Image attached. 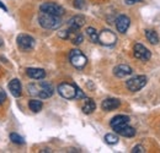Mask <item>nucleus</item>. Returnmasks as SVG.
<instances>
[{
  "mask_svg": "<svg viewBox=\"0 0 160 153\" xmlns=\"http://www.w3.org/2000/svg\"><path fill=\"white\" fill-rule=\"evenodd\" d=\"M28 92L32 96H38L42 99H47L52 97L54 90L51 83L48 82H40V83H33L28 86Z\"/></svg>",
  "mask_w": 160,
  "mask_h": 153,
  "instance_id": "1",
  "label": "nucleus"
},
{
  "mask_svg": "<svg viewBox=\"0 0 160 153\" xmlns=\"http://www.w3.org/2000/svg\"><path fill=\"white\" fill-rule=\"evenodd\" d=\"M38 22H40L41 26L43 28H46V30H57L62 25L60 16L47 14V12H42V11H41L40 16H38Z\"/></svg>",
  "mask_w": 160,
  "mask_h": 153,
  "instance_id": "2",
  "label": "nucleus"
},
{
  "mask_svg": "<svg viewBox=\"0 0 160 153\" xmlns=\"http://www.w3.org/2000/svg\"><path fill=\"white\" fill-rule=\"evenodd\" d=\"M69 60H70L72 65H73L74 67H77V69H82V67L88 64L86 57H85L80 50H78V49H74V50L70 52V54H69Z\"/></svg>",
  "mask_w": 160,
  "mask_h": 153,
  "instance_id": "3",
  "label": "nucleus"
},
{
  "mask_svg": "<svg viewBox=\"0 0 160 153\" xmlns=\"http://www.w3.org/2000/svg\"><path fill=\"white\" fill-rule=\"evenodd\" d=\"M58 93L65 99H74L77 95V86L68 82H63L58 86Z\"/></svg>",
  "mask_w": 160,
  "mask_h": 153,
  "instance_id": "4",
  "label": "nucleus"
},
{
  "mask_svg": "<svg viewBox=\"0 0 160 153\" xmlns=\"http://www.w3.org/2000/svg\"><path fill=\"white\" fill-rule=\"evenodd\" d=\"M100 44L105 45V47H112L116 44L117 42V37L116 35L110 31V30H103L99 33V40H98Z\"/></svg>",
  "mask_w": 160,
  "mask_h": 153,
  "instance_id": "5",
  "label": "nucleus"
},
{
  "mask_svg": "<svg viewBox=\"0 0 160 153\" xmlns=\"http://www.w3.org/2000/svg\"><path fill=\"white\" fill-rule=\"evenodd\" d=\"M147 81H148L147 76L140 75V76H136L133 77V78H131V80H128L127 83H126V86H127V88L131 92H137V91L142 90L147 85Z\"/></svg>",
  "mask_w": 160,
  "mask_h": 153,
  "instance_id": "6",
  "label": "nucleus"
},
{
  "mask_svg": "<svg viewBox=\"0 0 160 153\" xmlns=\"http://www.w3.org/2000/svg\"><path fill=\"white\" fill-rule=\"evenodd\" d=\"M40 10L42 12H47V14H52L57 16H62L64 14V9L59 4H56V2H44L41 5Z\"/></svg>",
  "mask_w": 160,
  "mask_h": 153,
  "instance_id": "7",
  "label": "nucleus"
},
{
  "mask_svg": "<svg viewBox=\"0 0 160 153\" xmlns=\"http://www.w3.org/2000/svg\"><path fill=\"white\" fill-rule=\"evenodd\" d=\"M35 43H36L35 39L32 38L31 36H28V35L21 33L18 37V45H19V48L21 50H31V49H33Z\"/></svg>",
  "mask_w": 160,
  "mask_h": 153,
  "instance_id": "8",
  "label": "nucleus"
},
{
  "mask_svg": "<svg viewBox=\"0 0 160 153\" xmlns=\"http://www.w3.org/2000/svg\"><path fill=\"white\" fill-rule=\"evenodd\" d=\"M133 50H134V57L137 58V59H139V60H142V61H148V60L150 59V57H152L150 50L147 49V48H145L143 44H140V43L134 44Z\"/></svg>",
  "mask_w": 160,
  "mask_h": 153,
  "instance_id": "9",
  "label": "nucleus"
},
{
  "mask_svg": "<svg viewBox=\"0 0 160 153\" xmlns=\"http://www.w3.org/2000/svg\"><path fill=\"white\" fill-rule=\"evenodd\" d=\"M128 123H129V118H128V116H126V115H117V116H115V118L111 120L110 125H111V128H112L116 132H118L121 129H123L124 126L128 125Z\"/></svg>",
  "mask_w": 160,
  "mask_h": 153,
  "instance_id": "10",
  "label": "nucleus"
},
{
  "mask_svg": "<svg viewBox=\"0 0 160 153\" xmlns=\"http://www.w3.org/2000/svg\"><path fill=\"white\" fill-rule=\"evenodd\" d=\"M129 25H131V20L126 15H120L116 20V28L120 33H126L127 30L129 28Z\"/></svg>",
  "mask_w": 160,
  "mask_h": 153,
  "instance_id": "11",
  "label": "nucleus"
},
{
  "mask_svg": "<svg viewBox=\"0 0 160 153\" xmlns=\"http://www.w3.org/2000/svg\"><path fill=\"white\" fill-rule=\"evenodd\" d=\"M120 105H121V102L118 99H116V98H107V99H105V100L102 102V104H101L102 109L106 110V112L115 110V109H117Z\"/></svg>",
  "mask_w": 160,
  "mask_h": 153,
  "instance_id": "12",
  "label": "nucleus"
},
{
  "mask_svg": "<svg viewBox=\"0 0 160 153\" xmlns=\"http://www.w3.org/2000/svg\"><path fill=\"white\" fill-rule=\"evenodd\" d=\"M68 39H70L73 44L79 45L84 40V36L80 33L79 30H69L68 28Z\"/></svg>",
  "mask_w": 160,
  "mask_h": 153,
  "instance_id": "13",
  "label": "nucleus"
},
{
  "mask_svg": "<svg viewBox=\"0 0 160 153\" xmlns=\"http://www.w3.org/2000/svg\"><path fill=\"white\" fill-rule=\"evenodd\" d=\"M85 23V19L82 16H74L68 21V28L69 30H80Z\"/></svg>",
  "mask_w": 160,
  "mask_h": 153,
  "instance_id": "14",
  "label": "nucleus"
},
{
  "mask_svg": "<svg viewBox=\"0 0 160 153\" xmlns=\"http://www.w3.org/2000/svg\"><path fill=\"white\" fill-rule=\"evenodd\" d=\"M113 74H115V76H117V77H126L132 74V69H131V66H128V65L121 64V65H117V66L113 69Z\"/></svg>",
  "mask_w": 160,
  "mask_h": 153,
  "instance_id": "15",
  "label": "nucleus"
},
{
  "mask_svg": "<svg viewBox=\"0 0 160 153\" xmlns=\"http://www.w3.org/2000/svg\"><path fill=\"white\" fill-rule=\"evenodd\" d=\"M27 76L33 80H42L46 77V71L43 69H36V67H28L26 70Z\"/></svg>",
  "mask_w": 160,
  "mask_h": 153,
  "instance_id": "16",
  "label": "nucleus"
},
{
  "mask_svg": "<svg viewBox=\"0 0 160 153\" xmlns=\"http://www.w3.org/2000/svg\"><path fill=\"white\" fill-rule=\"evenodd\" d=\"M9 90H10V92L12 93V96L14 97H20L21 92H22L20 81H19L18 78L11 80V81H10V83H9Z\"/></svg>",
  "mask_w": 160,
  "mask_h": 153,
  "instance_id": "17",
  "label": "nucleus"
},
{
  "mask_svg": "<svg viewBox=\"0 0 160 153\" xmlns=\"http://www.w3.org/2000/svg\"><path fill=\"white\" fill-rule=\"evenodd\" d=\"M95 108H96V104H95L94 99L86 98V100H85V103H84V105H82V112H84L85 114H91V113L95 110Z\"/></svg>",
  "mask_w": 160,
  "mask_h": 153,
  "instance_id": "18",
  "label": "nucleus"
},
{
  "mask_svg": "<svg viewBox=\"0 0 160 153\" xmlns=\"http://www.w3.org/2000/svg\"><path fill=\"white\" fill-rule=\"evenodd\" d=\"M42 107H43V104H42V102L38 100V99H31V100L28 102V108H30V110L33 112V113L41 112Z\"/></svg>",
  "mask_w": 160,
  "mask_h": 153,
  "instance_id": "19",
  "label": "nucleus"
},
{
  "mask_svg": "<svg viewBox=\"0 0 160 153\" xmlns=\"http://www.w3.org/2000/svg\"><path fill=\"white\" fill-rule=\"evenodd\" d=\"M145 37L149 40L150 44H154V45H155V44L159 43V36H158V33H157L155 31H152V30L145 31Z\"/></svg>",
  "mask_w": 160,
  "mask_h": 153,
  "instance_id": "20",
  "label": "nucleus"
},
{
  "mask_svg": "<svg viewBox=\"0 0 160 153\" xmlns=\"http://www.w3.org/2000/svg\"><path fill=\"white\" fill-rule=\"evenodd\" d=\"M117 134L121 135V136H123V137H133V136L136 135V130H134L132 126L127 125V126H124L123 129H121Z\"/></svg>",
  "mask_w": 160,
  "mask_h": 153,
  "instance_id": "21",
  "label": "nucleus"
},
{
  "mask_svg": "<svg viewBox=\"0 0 160 153\" xmlns=\"http://www.w3.org/2000/svg\"><path fill=\"white\" fill-rule=\"evenodd\" d=\"M86 35H88V37L90 38L91 42L98 43V40H99V33H98V31L94 27H88L86 28Z\"/></svg>",
  "mask_w": 160,
  "mask_h": 153,
  "instance_id": "22",
  "label": "nucleus"
},
{
  "mask_svg": "<svg viewBox=\"0 0 160 153\" xmlns=\"http://www.w3.org/2000/svg\"><path fill=\"white\" fill-rule=\"evenodd\" d=\"M105 141L108 145H116L118 142V136L115 134H107L105 136Z\"/></svg>",
  "mask_w": 160,
  "mask_h": 153,
  "instance_id": "23",
  "label": "nucleus"
},
{
  "mask_svg": "<svg viewBox=\"0 0 160 153\" xmlns=\"http://www.w3.org/2000/svg\"><path fill=\"white\" fill-rule=\"evenodd\" d=\"M10 140L14 142V143H18V145H23L25 143V140H23V137L20 136L19 134H11L10 135Z\"/></svg>",
  "mask_w": 160,
  "mask_h": 153,
  "instance_id": "24",
  "label": "nucleus"
},
{
  "mask_svg": "<svg viewBox=\"0 0 160 153\" xmlns=\"http://www.w3.org/2000/svg\"><path fill=\"white\" fill-rule=\"evenodd\" d=\"M75 98H78V99H81V98H85V93L80 90L79 87L77 86V95H75Z\"/></svg>",
  "mask_w": 160,
  "mask_h": 153,
  "instance_id": "25",
  "label": "nucleus"
},
{
  "mask_svg": "<svg viewBox=\"0 0 160 153\" xmlns=\"http://www.w3.org/2000/svg\"><path fill=\"white\" fill-rule=\"evenodd\" d=\"M132 152L133 153H143V152H145V150H144V147L143 146H136L133 150H132Z\"/></svg>",
  "mask_w": 160,
  "mask_h": 153,
  "instance_id": "26",
  "label": "nucleus"
},
{
  "mask_svg": "<svg viewBox=\"0 0 160 153\" xmlns=\"http://www.w3.org/2000/svg\"><path fill=\"white\" fill-rule=\"evenodd\" d=\"M5 99H6V93H5V91L0 87V104H2V102H5Z\"/></svg>",
  "mask_w": 160,
  "mask_h": 153,
  "instance_id": "27",
  "label": "nucleus"
},
{
  "mask_svg": "<svg viewBox=\"0 0 160 153\" xmlns=\"http://www.w3.org/2000/svg\"><path fill=\"white\" fill-rule=\"evenodd\" d=\"M58 36L63 39H68V30H65V31H60L59 33H58Z\"/></svg>",
  "mask_w": 160,
  "mask_h": 153,
  "instance_id": "28",
  "label": "nucleus"
},
{
  "mask_svg": "<svg viewBox=\"0 0 160 153\" xmlns=\"http://www.w3.org/2000/svg\"><path fill=\"white\" fill-rule=\"evenodd\" d=\"M124 1H126V4H128V5H133V4L138 2L140 0H124Z\"/></svg>",
  "mask_w": 160,
  "mask_h": 153,
  "instance_id": "29",
  "label": "nucleus"
},
{
  "mask_svg": "<svg viewBox=\"0 0 160 153\" xmlns=\"http://www.w3.org/2000/svg\"><path fill=\"white\" fill-rule=\"evenodd\" d=\"M0 7H1L2 10H5V11H8V9H6V6H5V5H2V2H0Z\"/></svg>",
  "mask_w": 160,
  "mask_h": 153,
  "instance_id": "30",
  "label": "nucleus"
}]
</instances>
